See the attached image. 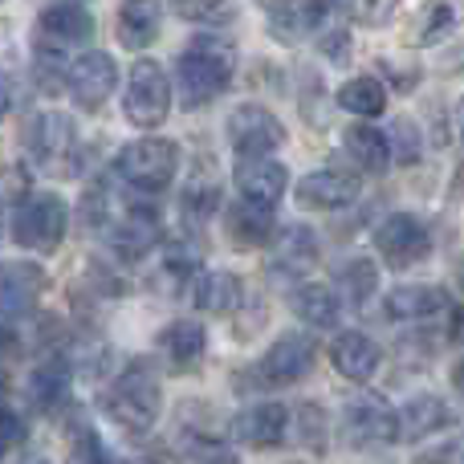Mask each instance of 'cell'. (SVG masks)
I'll list each match as a JSON object with an SVG mask.
<instances>
[{"label": "cell", "instance_id": "13", "mask_svg": "<svg viewBox=\"0 0 464 464\" xmlns=\"http://www.w3.org/2000/svg\"><path fill=\"white\" fill-rule=\"evenodd\" d=\"M354 196H359V176H351V171H310V176L297 184V204L302 208H318V212H334V208H346V204H354Z\"/></svg>", "mask_w": 464, "mask_h": 464}, {"label": "cell", "instance_id": "22", "mask_svg": "<svg viewBox=\"0 0 464 464\" xmlns=\"http://www.w3.org/2000/svg\"><path fill=\"white\" fill-rule=\"evenodd\" d=\"M163 8L160 0H122L119 8V41L127 49H147L160 37Z\"/></svg>", "mask_w": 464, "mask_h": 464}, {"label": "cell", "instance_id": "1", "mask_svg": "<svg viewBox=\"0 0 464 464\" xmlns=\"http://www.w3.org/2000/svg\"><path fill=\"white\" fill-rule=\"evenodd\" d=\"M237 70V49L220 37H196L176 62V90L184 111H200L220 98Z\"/></svg>", "mask_w": 464, "mask_h": 464}, {"label": "cell", "instance_id": "20", "mask_svg": "<svg viewBox=\"0 0 464 464\" xmlns=\"http://www.w3.org/2000/svg\"><path fill=\"white\" fill-rule=\"evenodd\" d=\"M314 261H318V240H314L310 228L294 225L281 232L277 248H273L269 273H277V277H302V273L314 269Z\"/></svg>", "mask_w": 464, "mask_h": 464}, {"label": "cell", "instance_id": "42", "mask_svg": "<svg viewBox=\"0 0 464 464\" xmlns=\"http://www.w3.org/2000/svg\"><path fill=\"white\" fill-rule=\"evenodd\" d=\"M13 94H16V90H13V78L0 70V122H5L8 111H13Z\"/></svg>", "mask_w": 464, "mask_h": 464}, {"label": "cell", "instance_id": "21", "mask_svg": "<svg viewBox=\"0 0 464 464\" xmlns=\"http://www.w3.org/2000/svg\"><path fill=\"white\" fill-rule=\"evenodd\" d=\"M449 310V294L440 285H400L387 294V314L395 322H424Z\"/></svg>", "mask_w": 464, "mask_h": 464}, {"label": "cell", "instance_id": "46", "mask_svg": "<svg viewBox=\"0 0 464 464\" xmlns=\"http://www.w3.org/2000/svg\"><path fill=\"white\" fill-rule=\"evenodd\" d=\"M452 379H457V387H460V392H464V359L457 362V371H452Z\"/></svg>", "mask_w": 464, "mask_h": 464}, {"label": "cell", "instance_id": "32", "mask_svg": "<svg viewBox=\"0 0 464 464\" xmlns=\"http://www.w3.org/2000/svg\"><path fill=\"white\" fill-rule=\"evenodd\" d=\"M176 13L192 24H228L237 16L232 0H176Z\"/></svg>", "mask_w": 464, "mask_h": 464}, {"label": "cell", "instance_id": "45", "mask_svg": "<svg viewBox=\"0 0 464 464\" xmlns=\"http://www.w3.org/2000/svg\"><path fill=\"white\" fill-rule=\"evenodd\" d=\"M452 343H460L464 346V310L452 318Z\"/></svg>", "mask_w": 464, "mask_h": 464}, {"label": "cell", "instance_id": "16", "mask_svg": "<svg viewBox=\"0 0 464 464\" xmlns=\"http://www.w3.org/2000/svg\"><path fill=\"white\" fill-rule=\"evenodd\" d=\"M330 0H277L269 13V33L277 41H302L326 21Z\"/></svg>", "mask_w": 464, "mask_h": 464}, {"label": "cell", "instance_id": "27", "mask_svg": "<svg viewBox=\"0 0 464 464\" xmlns=\"http://www.w3.org/2000/svg\"><path fill=\"white\" fill-rule=\"evenodd\" d=\"M294 314L297 318H305L310 326H318V330H326V326H334L338 322V294L330 285H318V281H305V285H297L294 289Z\"/></svg>", "mask_w": 464, "mask_h": 464}, {"label": "cell", "instance_id": "36", "mask_svg": "<svg viewBox=\"0 0 464 464\" xmlns=\"http://www.w3.org/2000/svg\"><path fill=\"white\" fill-rule=\"evenodd\" d=\"M297 428H302V444L305 449H326V420H322V408L318 403H302L297 411Z\"/></svg>", "mask_w": 464, "mask_h": 464}, {"label": "cell", "instance_id": "39", "mask_svg": "<svg viewBox=\"0 0 464 464\" xmlns=\"http://www.w3.org/2000/svg\"><path fill=\"white\" fill-rule=\"evenodd\" d=\"M21 440H24V420L16 416L13 408L0 411V457H5L13 444H21Z\"/></svg>", "mask_w": 464, "mask_h": 464}, {"label": "cell", "instance_id": "14", "mask_svg": "<svg viewBox=\"0 0 464 464\" xmlns=\"http://www.w3.org/2000/svg\"><path fill=\"white\" fill-rule=\"evenodd\" d=\"M45 289V269L33 261L0 265V314H29Z\"/></svg>", "mask_w": 464, "mask_h": 464}, {"label": "cell", "instance_id": "15", "mask_svg": "<svg viewBox=\"0 0 464 464\" xmlns=\"http://www.w3.org/2000/svg\"><path fill=\"white\" fill-rule=\"evenodd\" d=\"M285 428H289V411L281 403H256V408H245L232 424L240 444L248 449H277L285 440Z\"/></svg>", "mask_w": 464, "mask_h": 464}, {"label": "cell", "instance_id": "2", "mask_svg": "<svg viewBox=\"0 0 464 464\" xmlns=\"http://www.w3.org/2000/svg\"><path fill=\"white\" fill-rule=\"evenodd\" d=\"M102 403L119 428H127V432H147V428L160 420V408H163L160 379H155V371L147 367V362H130L111 383Z\"/></svg>", "mask_w": 464, "mask_h": 464}, {"label": "cell", "instance_id": "7", "mask_svg": "<svg viewBox=\"0 0 464 464\" xmlns=\"http://www.w3.org/2000/svg\"><path fill=\"white\" fill-rule=\"evenodd\" d=\"M343 440L351 449H379V444L400 440V416L383 395H354L343 411Z\"/></svg>", "mask_w": 464, "mask_h": 464}, {"label": "cell", "instance_id": "12", "mask_svg": "<svg viewBox=\"0 0 464 464\" xmlns=\"http://www.w3.org/2000/svg\"><path fill=\"white\" fill-rule=\"evenodd\" d=\"M289 171L281 163H273L269 155H253V160H237V188L248 204H261V208H273V204L285 196Z\"/></svg>", "mask_w": 464, "mask_h": 464}, {"label": "cell", "instance_id": "5", "mask_svg": "<svg viewBox=\"0 0 464 464\" xmlns=\"http://www.w3.org/2000/svg\"><path fill=\"white\" fill-rule=\"evenodd\" d=\"M119 176L130 188H143V192H163V188L176 179L179 168V147L171 139H135L119 151L114 160Z\"/></svg>", "mask_w": 464, "mask_h": 464}, {"label": "cell", "instance_id": "18", "mask_svg": "<svg viewBox=\"0 0 464 464\" xmlns=\"http://www.w3.org/2000/svg\"><path fill=\"white\" fill-rule=\"evenodd\" d=\"M155 240H160V217H155L151 208H130L111 232V245L122 261H139V256H147L155 248Z\"/></svg>", "mask_w": 464, "mask_h": 464}, {"label": "cell", "instance_id": "4", "mask_svg": "<svg viewBox=\"0 0 464 464\" xmlns=\"http://www.w3.org/2000/svg\"><path fill=\"white\" fill-rule=\"evenodd\" d=\"M65 225H70V212H65L62 196L33 192L13 212V240L29 253H53L65 237Z\"/></svg>", "mask_w": 464, "mask_h": 464}, {"label": "cell", "instance_id": "8", "mask_svg": "<svg viewBox=\"0 0 464 464\" xmlns=\"http://www.w3.org/2000/svg\"><path fill=\"white\" fill-rule=\"evenodd\" d=\"M228 143L237 147L240 160H253V155H273L285 143V127L273 111L265 106H237L228 114Z\"/></svg>", "mask_w": 464, "mask_h": 464}, {"label": "cell", "instance_id": "33", "mask_svg": "<svg viewBox=\"0 0 464 464\" xmlns=\"http://www.w3.org/2000/svg\"><path fill=\"white\" fill-rule=\"evenodd\" d=\"M343 294H346V302L351 305H362L371 294H375V285H379V273H375V265L371 261H351L343 269Z\"/></svg>", "mask_w": 464, "mask_h": 464}, {"label": "cell", "instance_id": "35", "mask_svg": "<svg viewBox=\"0 0 464 464\" xmlns=\"http://www.w3.org/2000/svg\"><path fill=\"white\" fill-rule=\"evenodd\" d=\"M65 464H111V452L102 449V440H98L94 428H82V432L73 436Z\"/></svg>", "mask_w": 464, "mask_h": 464}, {"label": "cell", "instance_id": "50", "mask_svg": "<svg viewBox=\"0 0 464 464\" xmlns=\"http://www.w3.org/2000/svg\"><path fill=\"white\" fill-rule=\"evenodd\" d=\"M0 225H5V204H0Z\"/></svg>", "mask_w": 464, "mask_h": 464}, {"label": "cell", "instance_id": "48", "mask_svg": "<svg viewBox=\"0 0 464 464\" xmlns=\"http://www.w3.org/2000/svg\"><path fill=\"white\" fill-rule=\"evenodd\" d=\"M0 411H8V387L0 383Z\"/></svg>", "mask_w": 464, "mask_h": 464}, {"label": "cell", "instance_id": "10", "mask_svg": "<svg viewBox=\"0 0 464 464\" xmlns=\"http://www.w3.org/2000/svg\"><path fill=\"white\" fill-rule=\"evenodd\" d=\"M65 78H70V94H73V102H78V111H98V106L114 94V86H119V65H114L111 53L90 49V53H82L78 62L70 65Z\"/></svg>", "mask_w": 464, "mask_h": 464}, {"label": "cell", "instance_id": "11", "mask_svg": "<svg viewBox=\"0 0 464 464\" xmlns=\"http://www.w3.org/2000/svg\"><path fill=\"white\" fill-rule=\"evenodd\" d=\"M314 359H318V346H314L310 334H281L256 367V379H261V387L297 383L302 375H310Z\"/></svg>", "mask_w": 464, "mask_h": 464}, {"label": "cell", "instance_id": "41", "mask_svg": "<svg viewBox=\"0 0 464 464\" xmlns=\"http://www.w3.org/2000/svg\"><path fill=\"white\" fill-rule=\"evenodd\" d=\"M383 73H395V86L400 90H411L420 82V65H400V62H392V57L383 62Z\"/></svg>", "mask_w": 464, "mask_h": 464}, {"label": "cell", "instance_id": "26", "mask_svg": "<svg viewBox=\"0 0 464 464\" xmlns=\"http://www.w3.org/2000/svg\"><path fill=\"white\" fill-rule=\"evenodd\" d=\"M225 225H228V237L237 240L240 248H256V245H265V240L273 237V212L261 208V204L240 200L237 208H228Z\"/></svg>", "mask_w": 464, "mask_h": 464}, {"label": "cell", "instance_id": "23", "mask_svg": "<svg viewBox=\"0 0 464 464\" xmlns=\"http://www.w3.org/2000/svg\"><path fill=\"white\" fill-rule=\"evenodd\" d=\"M204 346H208L204 326H200V322H188V318L184 322H171V326L160 334V351L168 354L176 371L196 367V362L204 359Z\"/></svg>", "mask_w": 464, "mask_h": 464}, {"label": "cell", "instance_id": "47", "mask_svg": "<svg viewBox=\"0 0 464 464\" xmlns=\"http://www.w3.org/2000/svg\"><path fill=\"white\" fill-rule=\"evenodd\" d=\"M457 285H460V294H464V253H460V261H457Z\"/></svg>", "mask_w": 464, "mask_h": 464}, {"label": "cell", "instance_id": "40", "mask_svg": "<svg viewBox=\"0 0 464 464\" xmlns=\"http://www.w3.org/2000/svg\"><path fill=\"white\" fill-rule=\"evenodd\" d=\"M395 139H400V163H411L420 155V135L411 139V122H395Z\"/></svg>", "mask_w": 464, "mask_h": 464}, {"label": "cell", "instance_id": "17", "mask_svg": "<svg viewBox=\"0 0 464 464\" xmlns=\"http://www.w3.org/2000/svg\"><path fill=\"white\" fill-rule=\"evenodd\" d=\"M330 362L338 367V375H346L351 383H367L379 371V346L371 343L362 330H343L330 346Z\"/></svg>", "mask_w": 464, "mask_h": 464}, {"label": "cell", "instance_id": "49", "mask_svg": "<svg viewBox=\"0 0 464 464\" xmlns=\"http://www.w3.org/2000/svg\"><path fill=\"white\" fill-rule=\"evenodd\" d=\"M457 122H460V143H464V98H460V111H457Z\"/></svg>", "mask_w": 464, "mask_h": 464}, {"label": "cell", "instance_id": "38", "mask_svg": "<svg viewBox=\"0 0 464 464\" xmlns=\"http://www.w3.org/2000/svg\"><path fill=\"white\" fill-rule=\"evenodd\" d=\"M188 452H192L196 464H240L232 457V449H225V444H217V440H192Z\"/></svg>", "mask_w": 464, "mask_h": 464}, {"label": "cell", "instance_id": "28", "mask_svg": "<svg viewBox=\"0 0 464 464\" xmlns=\"http://www.w3.org/2000/svg\"><path fill=\"white\" fill-rule=\"evenodd\" d=\"M29 395H33V403H37V408H45V411L62 408V403L70 400V367H65L62 359L41 362V367L33 371Z\"/></svg>", "mask_w": 464, "mask_h": 464}, {"label": "cell", "instance_id": "37", "mask_svg": "<svg viewBox=\"0 0 464 464\" xmlns=\"http://www.w3.org/2000/svg\"><path fill=\"white\" fill-rule=\"evenodd\" d=\"M343 8L359 24H383V21H392L395 0H343Z\"/></svg>", "mask_w": 464, "mask_h": 464}, {"label": "cell", "instance_id": "43", "mask_svg": "<svg viewBox=\"0 0 464 464\" xmlns=\"http://www.w3.org/2000/svg\"><path fill=\"white\" fill-rule=\"evenodd\" d=\"M16 346V330H13V322L0 314V354H8Z\"/></svg>", "mask_w": 464, "mask_h": 464}, {"label": "cell", "instance_id": "9", "mask_svg": "<svg viewBox=\"0 0 464 464\" xmlns=\"http://www.w3.org/2000/svg\"><path fill=\"white\" fill-rule=\"evenodd\" d=\"M375 248L383 253V261L392 269H408V265L424 261L432 253V237H428L424 220L408 217V212H395V217H387L375 228Z\"/></svg>", "mask_w": 464, "mask_h": 464}, {"label": "cell", "instance_id": "44", "mask_svg": "<svg viewBox=\"0 0 464 464\" xmlns=\"http://www.w3.org/2000/svg\"><path fill=\"white\" fill-rule=\"evenodd\" d=\"M346 33H330V37H326V45H322V49H326V53L330 57H334V62H343V57H346Z\"/></svg>", "mask_w": 464, "mask_h": 464}, {"label": "cell", "instance_id": "6", "mask_svg": "<svg viewBox=\"0 0 464 464\" xmlns=\"http://www.w3.org/2000/svg\"><path fill=\"white\" fill-rule=\"evenodd\" d=\"M168 111H171V82H168V73H163V65L151 62V57L135 62V70H130V78H127V94H122V114H127V122L151 130L168 119Z\"/></svg>", "mask_w": 464, "mask_h": 464}, {"label": "cell", "instance_id": "25", "mask_svg": "<svg viewBox=\"0 0 464 464\" xmlns=\"http://www.w3.org/2000/svg\"><path fill=\"white\" fill-rule=\"evenodd\" d=\"M240 297H245V289H240L237 273L217 269V273H204V277L196 281V305H200L204 314H220V318H225V314H237Z\"/></svg>", "mask_w": 464, "mask_h": 464}, {"label": "cell", "instance_id": "29", "mask_svg": "<svg viewBox=\"0 0 464 464\" xmlns=\"http://www.w3.org/2000/svg\"><path fill=\"white\" fill-rule=\"evenodd\" d=\"M338 106L359 114V119H375L387 106V90H383V82H375V78H351L338 90Z\"/></svg>", "mask_w": 464, "mask_h": 464}, {"label": "cell", "instance_id": "19", "mask_svg": "<svg viewBox=\"0 0 464 464\" xmlns=\"http://www.w3.org/2000/svg\"><path fill=\"white\" fill-rule=\"evenodd\" d=\"M41 33L53 37L57 45H82V41L94 37V16L78 0H57L41 13Z\"/></svg>", "mask_w": 464, "mask_h": 464}, {"label": "cell", "instance_id": "24", "mask_svg": "<svg viewBox=\"0 0 464 464\" xmlns=\"http://www.w3.org/2000/svg\"><path fill=\"white\" fill-rule=\"evenodd\" d=\"M346 155L359 163V171L379 176V171H387V163H392V139H387L383 130L359 122V127L346 130Z\"/></svg>", "mask_w": 464, "mask_h": 464}, {"label": "cell", "instance_id": "3", "mask_svg": "<svg viewBox=\"0 0 464 464\" xmlns=\"http://www.w3.org/2000/svg\"><path fill=\"white\" fill-rule=\"evenodd\" d=\"M24 151L33 155L41 171L73 176L78 168V127L62 111H41L24 122Z\"/></svg>", "mask_w": 464, "mask_h": 464}, {"label": "cell", "instance_id": "30", "mask_svg": "<svg viewBox=\"0 0 464 464\" xmlns=\"http://www.w3.org/2000/svg\"><path fill=\"white\" fill-rule=\"evenodd\" d=\"M403 420H408V424H403L400 432L408 436V440H424L428 432L449 424V411H444V403L436 400V395H416V400L403 408Z\"/></svg>", "mask_w": 464, "mask_h": 464}, {"label": "cell", "instance_id": "34", "mask_svg": "<svg viewBox=\"0 0 464 464\" xmlns=\"http://www.w3.org/2000/svg\"><path fill=\"white\" fill-rule=\"evenodd\" d=\"M220 208V184L217 179H192L184 192V212L192 220H208Z\"/></svg>", "mask_w": 464, "mask_h": 464}, {"label": "cell", "instance_id": "31", "mask_svg": "<svg viewBox=\"0 0 464 464\" xmlns=\"http://www.w3.org/2000/svg\"><path fill=\"white\" fill-rule=\"evenodd\" d=\"M452 29H457V8H452L449 0H428L424 13H420V41L436 45V41L449 37Z\"/></svg>", "mask_w": 464, "mask_h": 464}]
</instances>
